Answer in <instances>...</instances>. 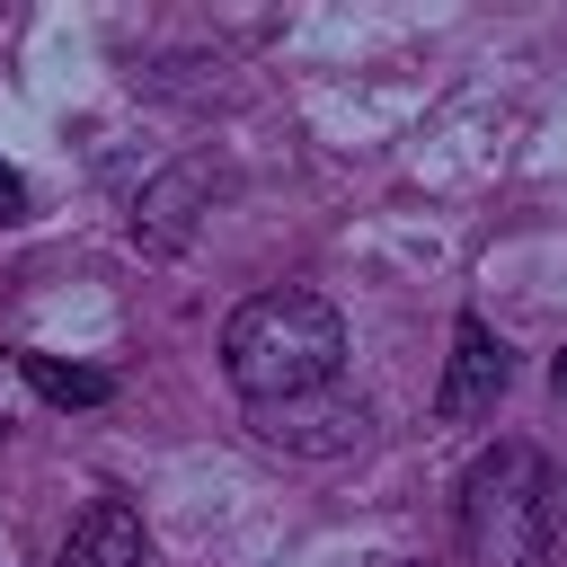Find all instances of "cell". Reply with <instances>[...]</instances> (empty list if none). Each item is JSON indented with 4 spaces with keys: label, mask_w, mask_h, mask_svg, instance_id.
Masks as SVG:
<instances>
[{
    "label": "cell",
    "mask_w": 567,
    "mask_h": 567,
    "mask_svg": "<svg viewBox=\"0 0 567 567\" xmlns=\"http://www.w3.org/2000/svg\"><path fill=\"white\" fill-rule=\"evenodd\" d=\"M221 372H230V390H239L248 408L337 390V381H346V319H337V301L310 292V284L248 292V301L221 319Z\"/></svg>",
    "instance_id": "cell-1"
},
{
    "label": "cell",
    "mask_w": 567,
    "mask_h": 567,
    "mask_svg": "<svg viewBox=\"0 0 567 567\" xmlns=\"http://www.w3.org/2000/svg\"><path fill=\"white\" fill-rule=\"evenodd\" d=\"M9 221H27V177L0 159V230H9Z\"/></svg>",
    "instance_id": "cell-8"
},
{
    "label": "cell",
    "mask_w": 567,
    "mask_h": 567,
    "mask_svg": "<svg viewBox=\"0 0 567 567\" xmlns=\"http://www.w3.org/2000/svg\"><path fill=\"white\" fill-rule=\"evenodd\" d=\"M53 567H151V532H142V514H133L124 496H97V505L62 532Z\"/></svg>",
    "instance_id": "cell-6"
},
{
    "label": "cell",
    "mask_w": 567,
    "mask_h": 567,
    "mask_svg": "<svg viewBox=\"0 0 567 567\" xmlns=\"http://www.w3.org/2000/svg\"><path fill=\"white\" fill-rule=\"evenodd\" d=\"M558 549V470L540 443H487L461 470V558L470 567H549Z\"/></svg>",
    "instance_id": "cell-2"
},
{
    "label": "cell",
    "mask_w": 567,
    "mask_h": 567,
    "mask_svg": "<svg viewBox=\"0 0 567 567\" xmlns=\"http://www.w3.org/2000/svg\"><path fill=\"white\" fill-rule=\"evenodd\" d=\"M221 186H230V168H221V159H204V151H195V159H177V168H159V177L133 195V239H142V248H177V239L213 213V195H221Z\"/></svg>",
    "instance_id": "cell-5"
},
{
    "label": "cell",
    "mask_w": 567,
    "mask_h": 567,
    "mask_svg": "<svg viewBox=\"0 0 567 567\" xmlns=\"http://www.w3.org/2000/svg\"><path fill=\"white\" fill-rule=\"evenodd\" d=\"M549 390H558V399H567V354H558V363H549Z\"/></svg>",
    "instance_id": "cell-9"
},
{
    "label": "cell",
    "mask_w": 567,
    "mask_h": 567,
    "mask_svg": "<svg viewBox=\"0 0 567 567\" xmlns=\"http://www.w3.org/2000/svg\"><path fill=\"white\" fill-rule=\"evenodd\" d=\"M18 372H27V390L53 399V408H106V399H115V372L62 363V354H44V346H18Z\"/></svg>",
    "instance_id": "cell-7"
},
{
    "label": "cell",
    "mask_w": 567,
    "mask_h": 567,
    "mask_svg": "<svg viewBox=\"0 0 567 567\" xmlns=\"http://www.w3.org/2000/svg\"><path fill=\"white\" fill-rule=\"evenodd\" d=\"M505 390H514V354H505V337H496L478 310H461V319H452V363H443L434 416H443V425H478Z\"/></svg>",
    "instance_id": "cell-4"
},
{
    "label": "cell",
    "mask_w": 567,
    "mask_h": 567,
    "mask_svg": "<svg viewBox=\"0 0 567 567\" xmlns=\"http://www.w3.org/2000/svg\"><path fill=\"white\" fill-rule=\"evenodd\" d=\"M248 434L275 443V452H301V461H337L372 434V408L354 390H310V399H266L248 408Z\"/></svg>",
    "instance_id": "cell-3"
}]
</instances>
